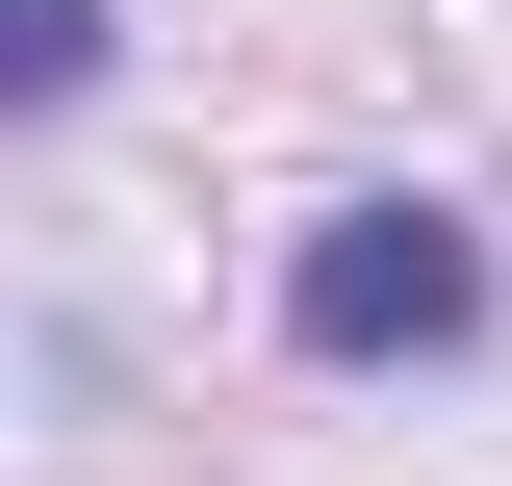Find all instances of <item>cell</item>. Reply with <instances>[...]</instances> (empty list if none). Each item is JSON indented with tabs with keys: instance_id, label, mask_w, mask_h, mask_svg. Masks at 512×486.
Returning a JSON list of instances; mask_svg holds the SVG:
<instances>
[{
	"instance_id": "1",
	"label": "cell",
	"mask_w": 512,
	"mask_h": 486,
	"mask_svg": "<svg viewBox=\"0 0 512 486\" xmlns=\"http://www.w3.org/2000/svg\"><path fill=\"white\" fill-rule=\"evenodd\" d=\"M461 333H487V231H461V205H333V231L282 256V359H308V384L461 359Z\"/></svg>"
},
{
	"instance_id": "2",
	"label": "cell",
	"mask_w": 512,
	"mask_h": 486,
	"mask_svg": "<svg viewBox=\"0 0 512 486\" xmlns=\"http://www.w3.org/2000/svg\"><path fill=\"white\" fill-rule=\"evenodd\" d=\"M77 77H103V0H26V52H0V103L52 128V103H77Z\"/></svg>"
}]
</instances>
